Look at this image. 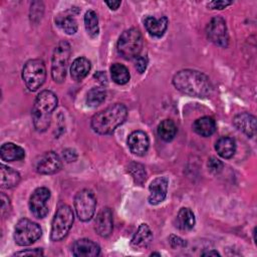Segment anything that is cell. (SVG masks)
<instances>
[{"label": "cell", "mask_w": 257, "mask_h": 257, "mask_svg": "<svg viewBox=\"0 0 257 257\" xmlns=\"http://www.w3.org/2000/svg\"><path fill=\"white\" fill-rule=\"evenodd\" d=\"M153 240V232L147 224H141L132 238L131 245L135 249L147 248Z\"/></svg>", "instance_id": "d6986e66"}, {"label": "cell", "mask_w": 257, "mask_h": 257, "mask_svg": "<svg viewBox=\"0 0 257 257\" xmlns=\"http://www.w3.org/2000/svg\"><path fill=\"white\" fill-rule=\"evenodd\" d=\"M0 171H1V187L2 188L11 189L16 187L19 184L20 175L17 171L3 164L0 166Z\"/></svg>", "instance_id": "d4e9b609"}, {"label": "cell", "mask_w": 257, "mask_h": 257, "mask_svg": "<svg viewBox=\"0 0 257 257\" xmlns=\"http://www.w3.org/2000/svg\"><path fill=\"white\" fill-rule=\"evenodd\" d=\"M208 169L213 174H219L223 170V163L217 158H210L208 160Z\"/></svg>", "instance_id": "1f68e13d"}, {"label": "cell", "mask_w": 257, "mask_h": 257, "mask_svg": "<svg viewBox=\"0 0 257 257\" xmlns=\"http://www.w3.org/2000/svg\"><path fill=\"white\" fill-rule=\"evenodd\" d=\"M170 244L173 248H183L186 246L185 240L182 238L176 236V235H171L170 236Z\"/></svg>", "instance_id": "d590c367"}, {"label": "cell", "mask_w": 257, "mask_h": 257, "mask_svg": "<svg viewBox=\"0 0 257 257\" xmlns=\"http://www.w3.org/2000/svg\"><path fill=\"white\" fill-rule=\"evenodd\" d=\"M42 235L40 226L26 218L20 219L14 227V241L19 246H28L37 241Z\"/></svg>", "instance_id": "ba28073f"}, {"label": "cell", "mask_w": 257, "mask_h": 257, "mask_svg": "<svg viewBox=\"0 0 257 257\" xmlns=\"http://www.w3.org/2000/svg\"><path fill=\"white\" fill-rule=\"evenodd\" d=\"M154 255H157V256H161V254H160V253H152V254H151V256H154Z\"/></svg>", "instance_id": "b9f144b4"}, {"label": "cell", "mask_w": 257, "mask_h": 257, "mask_svg": "<svg viewBox=\"0 0 257 257\" xmlns=\"http://www.w3.org/2000/svg\"><path fill=\"white\" fill-rule=\"evenodd\" d=\"M22 78L26 87L30 91L37 90L44 83L46 78V68L43 60H28L23 66Z\"/></svg>", "instance_id": "8992f818"}, {"label": "cell", "mask_w": 257, "mask_h": 257, "mask_svg": "<svg viewBox=\"0 0 257 257\" xmlns=\"http://www.w3.org/2000/svg\"><path fill=\"white\" fill-rule=\"evenodd\" d=\"M50 199V191L45 187L37 188L29 199V209L32 215L38 219L44 218L48 214L47 202Z\"/></svg>", "instance_id": "8fae6325"}, {"label": "cell", "mask_w": 257, "mask_h": 257, "mask_svg": "<svg viewBox=\"0 0 257 257\" xmlns=\"http://www.w3.org/2000/svg\"><path fill=\"white\" fill-rule=\"evenodd\" d=\"M127 110L122 103H114L96 112L90 121L91 128L99 135H109L126 118Z\"/></svg>", "instance_id": "7a4b0ae2"}, {"label": "cell", "mask_w": 257, "mask_h": 257, "mask_svg": "<svg viewBox=\"0 0 257 257\" xmlns=\"http://www.w3.org/2000/svg\"><path fill=\"white\" fill-rule=\"evenodd\" d=\"M194 213L189 208H182L176 218V227L182 231H189L195 226Z\"/></svg>", "instance_id": "484cf974"}, {"label": "cell", "mask_w": 257, "mask_h": 257, "mask_svg": "<svg viewBox=\"0 0 257 257\" xmlns=\"http://www.w3.org/2000/svg\"><path fill=\"white\" fill-rule=\"evenodd\" d=\"M105 90L103 87H92L86 96V104L90 107H95L101 104L105 99Z\"/></svg>", "instance_id": "f546056e"}, {"label": "cell", "mask_w": 257, "mask_h": 257, "mask_svg": "<svg viewBox=\"0 0 257 257\" xmlns=\"http://www.w3.org/2000/svg\"><path fill=\"white\" fill-rule=\"evenodd\" d=\"M143 48V36L139 29L130 28L124 30L117 41V51L125 59L139 56Z\"/></svg>", "instance_id": "277c9868"}, {"label": "cell", "mask_w": 257, "mask_h": 257, "mask_svg": "<svg viewBox=\"0 0 257 257\" xmlns=\"http://www.w3.org/2000/svg\"><path fill=\"white\" fill-rule=\"evenodd\" d=\"M63 158L66 162H73L76 160V153L71 149H67L63 151Z\"/></svg>", "instance_id": "74e56055"}, {"label": "cell", "mask_w": 257, "mask_h": 257, "mask_svg": "<svg viewBox=\"0 0 257 257\" xmlns=\"http://www.w3.org/2000/svg\"><path fill=\"white\" fill-rule=\"evenodd\" d=\"M62 162L54 152H45L35 162V170L41 175H52L60 171Z\"/></svg>", "instance_id": "7c38bea8"}, {"label": "cell", "mask_w": 257, "mask_h": 257, "mask_svg": "<svg viewBox=\"0 0 257 257\" xmlns=\"http://www.w3.org/2000/svg\"><path fill=\"white\" fill-rule=\"evenodd\" d=\"M91 67L90 61L85 57H77L70 66L71 78L75 81L82 80L89 72Z\"/></svg>", "instance_id": "ffe728a7"}, {"label": "cell", "mask_w": 257, "mask_h": 257, "mask_svg": "<svg viewBox=\"0 0 257 257\" xmlns=\"http://www.w3.org/2000/svg\"><path fill=\"white\" fill-rule=\"evenodd\" d=\"M232 2L231 1H224V0H220V1H212L210 3H208V7H210L211 9H224L227 6L231 5Z\"/></svg>", "instance_id": "e575fe53"}, {"label": "cell", "mask_w": 257, "mask_h": 257, "mask_svg": "<svg viewBox=\"0 0 257 257\" xmlns=\"http://www.w3.org/2000/svg\"><path fill=\"white\" fill-rule=\"evenodd\" d=\"M202 255H203V256H211V255H213V256H220V254H219L217 251H215V250L204 252V253H202Z\"/></svg>", "instance_id": "60d3db41"}, {"label": "cell", "mask_w": 257, "mask_h": 257, "mask_svg": "<svg viewBox=\"0 0 257 257\" xmlns=\"http://www.w3.org/2000/svg\"><path fill=\"white\" fill-rule=\"evenodd\" d=\"M215 150L220 157L224 159H230L236 152L235 140L230 137H222L216 142Z\"/></svg>", "instance_id": "603a6c76"}, {"label": "cell", "mask_w": 257, "mask_h": 257, "mask_svg": "<svg viewBox=\"0 0 257 257\" xmlns=\"http://www.w3.org/2000/svg\"><path fill=\"white\" fill-rule=\"evenodd\" d=\"M127 172L133 177L135 183L138 185H143L147 180L145 167L139 163H131L127 166Z\"/></svg>", "instance_id": "4dcf8cb0"}, {"label": "cell", "mask_w": 257, "mask_h": 257, "mask_svg": "<svg viewBox=\"0 0 257 257\" xmlns=\"http://www.w3.org/2000/svg\"><path fill=\"white\" fill-rule=\"evenodd\" d=\"M71 49L67 41H60L55 47L51 61V76L55 82H62L66 75Z\"/></svg>", "instance_id": "52a82bcc"}, {"label": "cell", "mask_w": 257, "mask_h": 257, "mask_svg": "<svg viewBox=\"0 0 257 257\" xmlns=\"http://www.w3.org/2000/svg\"><path fill=\"white\" fill-rule=\"evenodd\" d=\"M158 136L165 142L172 141L177 134V126L172 119H164L158 125Z\"/></svg>", "instance_id": "4316f807"}, {"label": "cell", "mask_w": 257, "mask_h": 257, "mask_svg": "<svg viewBox=\"0 0 257 257\" xmlns=\"http://www.w3.org/2000/svg\"><path fill=\"white\" fill-rule=\"evenodd\" d=\"M168 18L162 16L161 18H156L154 16H147L144 19V24L147 31L154 37H161L164 35L168 28Z\"/></svg>", "instance_id": "ac0fdd59"}, {"label": "cell", "mask_w": 257, "mask_h": 257, "mask_svg": "<svg viewBox=\"0 0 257 257\" xmlns=\"http://www.w3.org/2000/svg\"><path fill=\"white\" fill-rule=\"evenodd\" d=\"M26 255H32V256H40L43 255V251L39 248L36 249H29L25 251H20L14 254V256H26Z\"/></svg>", "instance_id": "8d00e7d4"}, {"label": "cell", "mask_w": 257, "mask_h": 257, "mask_svg": "<svg viewBox=\"0 0 257 257\" xmlns=\"http://www.w3.org/2000/svg\"><path fill=\"white\" fill-rule=\"evenodd\" d=\"M136 68L137 70L140 72V73H143L146 68H147V65H148V58L147 56H138L136 57Z\"/></svg>", "instance_id": "d6a6232c"}, {"label": "cell", "mask_w": 257, "mask_h": 257, "mask_svg": "<svg viewBox=\"0 0 257 257\" xmlns=\"http://www.w3.org/2000/svg\"><path fill=\"white\" fill-rule=\"evenodd\" d=\"M110 75L112 80L119 85L127 83L131 77L128 69L123 64H120L117 62L113 63L110 66Z\"/></svg>", "instance_id": "83f0119b"}, {"label": "cell", "mask_w": 257, "mask_h": 257, "mask_svg": "<svg viewBox=\"0 0 257 257\" xmlns=\"http://www.w3.org/2000/svg\"><path fill=\"white\" fill-rule=\"evenodd\" d=\"M113 222L111 210L107 207L102 208L96 215L94 221V230L100 237L106 238L111 234Z\"/></svg>", "instance_id": "4fadbf2b"}, {"label": "cell", "mask_w": 257, "mask_h": 257, "mask_svg": "<svg viewBox=\"0 0 257 257\" xmlns=\"http://www.w3.org/2000/svg\"><path fill=\"white\" fill-rule=\"evenodd\" d=\"M57 96L51 90H42L35 98L32 108V120L36 131L44 132L48 128L51 113L57 106Z\"/></svg>", "instance_id": "3957f363"}, {"label": "cell", "mask_w": 257, "mask_h": 257, "mask_svg": "<svg viewBox=\"0 0 257 257\" xmlns=\"http://www.w3.org/2000/svg\"><path fill=\"white\" fill-rule=\"evenodd\" d=\"M55 23L62 31L69 35L74 34L77 30V21L75 17L68 12L58 14L55 18Z\"/></svg>", "instance_id": "cb8c5ba5"}, {"label": "cell", "mask_w": 257, "mask_h": 257, "mask_svg": "<svg viewBox=\"0 0 257 257\" xmlns=\"http://www.w3.org/2000/svg\"><path fill=\"white\" fill-rule=\"evenodd\" d=\"M234 125L248 137H253L256 134V117L248 112H242L233 118Z\"/></svg>", "instance_id": "e0dca14e"}, {"label": "cell", "mask_w": 257, "mask_h": 257, "mask_svg": "<svg viewBox=\"0 0 257 257\" xmlns=\"http://www.w3.org/2000/svg\"><path fill=\"white\" fill-rule=\"evenodd\" d=\"M168 185L169 180L167 177H158L152 181L149 187V203L151 205H158L165 200L167 196Z\"/></svg>", "instance_id": "5bb4252c"}, {"label": "cell", "mask_w": 257, "mask_h": 257, "mask_svg": "<svg viewBox=\"0 0 257 257\" xmlns=\"http://www.w3.org/2000/svg\"><path fill=\"white\" fill-rule=\"evenodd\" d=\"M0 156H1V159L5 162L20 161L24 159L25 151L21 147L13 143H5L1 146Z\"/></svg>", "instance_id": "44dd1931"}, {"label": "cell", "mask_w": 257, "mask_h": 257, "mask_svg": "<svg viewBox=\"0 0 257 257\" xmlns=\"http://www.w3.org/2000/svg\"><path fill=\"white\" fill-rule=\"evenodd\" d=\"M74 221V215L71 208L67 205L60 206L52 220L50 238L52 241L57 242L62 240L69 232Z\"/></svg>", "instance_id": "5b68a950"}, {"label": "cell", "mask_w": 257, "mask_h": 257, "mask_svg": "<svg viewBox=\"0 0 257 257\" xmlns=\"http://www.w3.org/2000/svg\"><path fill=\"white\" fill-rule=\"evenodd\" d=\"M193 130L201 137H210L216 131V122L211 116H202L195 120Z\"/></svg>", "instance_id": "7402d4cb"}, {"label": "cell", "mask_w": 257, "mask_h": 257, "mask_svg": "<svg viewBox=\"0 0 257 257\" xmlns=\"http://www.w3.org/2000/svg\"><path fill=\"white\" fill-rule=\"evenodd\" d=\"M84 26L87 34L94 38L97 36L99 28H98V18L96 13L93 10H88L84 14Z\"/></svg>", "instance_id": "f1b7e54d"}, {"label": "cell", "mask_w": 257, "mask_h": 257, "mask_svg": "<svg viewBox=\"0 0 257 257\" xmlns=\"http://www.w3.org/2000/svg\"><path fill=\"white\" fill-rule=\"evenodd\" d=\"M127 146L134 155L144 156L149 150V137L143 131H135L127 138Z\"/></svg>", "instance_id": "9a60e30c"}, {"label": "cell", "mask_w": 257, "mask_h": 257, "mask_svg": "<svg viewBox=\"0 0 257 257\" xmlns=\"http://www.w3.org/2000/svg\"><path fill=\"white\" fill-rule=\"evenodd\" d=\"M174 86L181 92L194 97H207L213 90L209 77L194 69H184L173 77Z\"/></svg>", "instance_id": "6da1fadb"}, {"label": "cell", "mask_w": 257, "mask_h": 257, "mask_svg": "<svg viewBox=\"0 0 257 257\" xmlns=\"http://www.w3.org/2000/svg\"><path fill=\"white\" fill-rule=\"evenodd\" d=\"M105 4L108 6L109 9L116 10L120 5V1H105Z\"/></svg>", "instance_id": "ab89813d"}, {"label": "cell", "mask_w": 257, "mask_h": 257, "mask_svg": "<svg viewBox=\"0 0 257 257\" xmlns=\"http://www.w3.org/2000/svg\"><path fill=\"white\" fill-rule=\"evenodd\" d=\"M72 254L77 257H94L100 254L99 246L89 239H79L71 247Z\"/></svg>", "instance_id": "2e32d148"}, {"label": "cell", "mask_w": 257, "mask_h": 257, "mask_svg": "<svg viewBox=\"0 0 257 257\" xmlns=\"http://www.w3.org/2000/svg\"><path fill=\"white\" fill-rule=\"evenodd\" d=\"M94 77L102 84H106L107 83V77H106V74L103 72V71H98L94 74Z\"/></svg>", "instance_id": "f35d334b"}, {"label": "cell", "mask_w": 257, "mask_h": 257, "mask_svg": "<svg viewBox=\"0 0 257 257\" xmlns=\"http://www.w3.org/2000/svg\"><path fill=\"white\" fill-rule=\"evenodd\" d=\"M96 199L94 194L88 190L83 189L79 191L74 198V209L75 213L80 221H89L95 212Z\"/></svg>", "instance_id": "9c48e42d"}, {"label": "cell", "mask_w": 257, "mask_h": 257, "mask_svg": "<svg viewBox=\"0 0 257 257\" xmlns=\"http://www.w3.org/2000/svg\"><path fill=\"white\" fill-rule=\"evenodd\" d=\"M207 36L215 45L226 48L229 43V35L225 20L216 16L211 19L207 26Z\"/></svg>", "instance_id": "30bf717a"}, {"label": "cell", "mask_w": 257, "mask_h": 257, "mask_svg": "<svg viewBox=\"0 0 257 257\" xmlns=\"http://www.w3.org/2000/svg\"><path fill=\"white\" fill-rule=\"evenodd\" d=\"M11 209L10 206V201L8 197H6L3 193L1 194V214L2 216H6Z\"/></svg>", "instance_id": "836d02e7"}]
</instances>
